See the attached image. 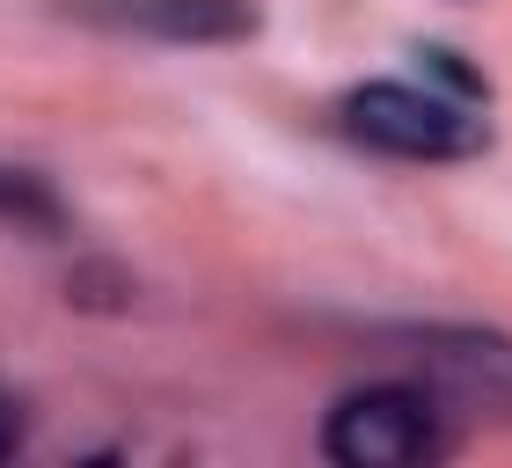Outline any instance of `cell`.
<instances>
[{"instance_id":"3","label":"cell","mask_w":512,"mask_h":468,"mask_svg":"<svg viewBox=\"0 0 512 468\" xmlns=\"http://www.w3.org/2000/svg\"><path fill=\"white\" fill-rule=\"evenodd\" d=\"M417 366L447 417H476V425H512V337L498 330H395L388 337Z\"/></svg>"},{"instance_id":"4","label":"cell","mask_w":512,"mask_h":468,"mask_svg":"<svg viewBox=\"0 0 512 468\" xmlns=\"http://www.w3.org/2000/svg\"><path fill=\"white\" fill-rule=\"evenodd\" d=\"M118 15L132 30L169 37V44H249L264 30L256 0H125Z\"/></svg>"},{"instance_id":"5","label":"cell","mask_w":512,"mask_h":468,"mask_svg":"<svg viewBox=\"0 0 512 468\" xmlns=\"http://www.w3.org/2000/svg\"><path fill=\"white\" fill-rule=\"evenodd\" d=\"M0 227H22L37 242H52V234H66V198L37 169H8L0 161Z\"/></svg>"},{"instance_id":"1","label":"cell","mask_w":512,"mask_h":468,"mask_svg":"<svg viewBox=\"0 0 512 468\" xmlns=\"http://www.w3.org/2000/svg\"><path fill=\"white\" fill-rule=\"evenodd\" d=\"M337 117L359 147H374L388 161H476V154H491V117H476V103L439 96V88H410V81H366L337 103Z\"/></svg>"},{"instance_id":"2","label":"cell","mask_w":512,"mask_h":468,"mask_svg":"<svg viewBox=\"0 0 512 468\" xmlns=\"http://www.w3.org/2000/svg\"><path fill=\"white\" fill-rule=\"evenodd\" d=\"M454 447V417L425 381H374L337 395L330 425H322V454L337 468H417Z\"/></svg>"},{"instance_id":"6","label":"cell","mask_w":512,"mask_h":468,"mask_svg":"<svg viewBox=\"0 0 512 468\" xmlns=\"http://www.w3.org/2000/svg\"><path fill=\"white\" fill-rule=\"evenodd\" d=\"M15 447H22V410L8 403V395H0V461H8Z\"/></svg>"}]
</instances>
